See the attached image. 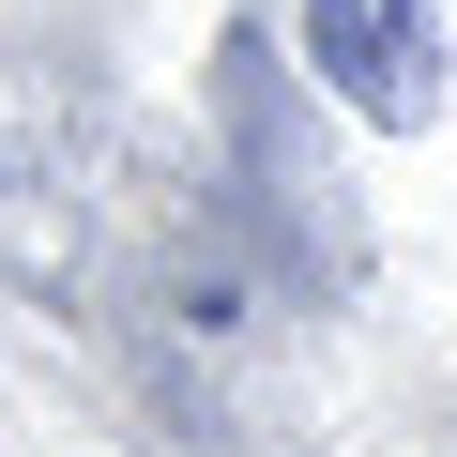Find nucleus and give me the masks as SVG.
I'll return each mask as SVG.
<instances>
[{
  "mask_svg": "<svg viewBox=\"0 0 457 457\" xmlns=\"http://www.w3.org/2000/svg\"><path fill=\"white\" fill-rule=\"evenodd\" d=\"M305 62L366 122H427L442 107V16L427 0H305Z\"/></svg>",
  "mask_w": 457,
  "mask_h": 457,
  "instance_id": "obj_1",
  "label": "nucleus"
}]
</instances>
